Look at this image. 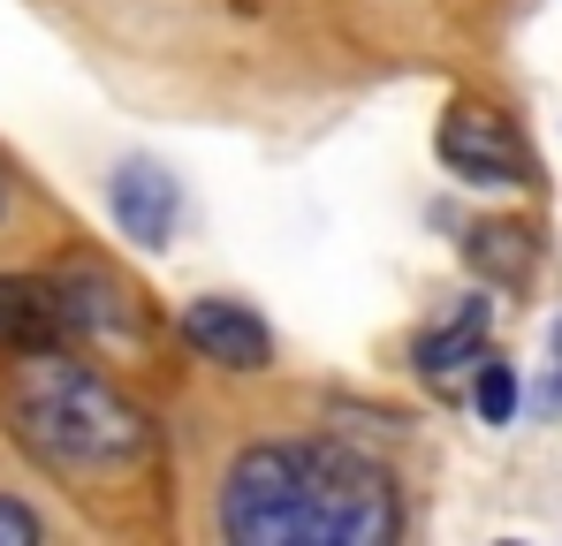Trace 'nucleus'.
<instances>
[{
  "mask_svg": "<svg viewBox=\"0 0 562 546\" xmlns=\"http://www.w3.org/2000/svg\"><path fill=\"white\" fill-rule=\"evenodd\" d=\"M471 410L486 418V425H509L517 418V372L502 357H479V379H471Z\"/></svg>",
  "mask_w": 562,
  "mask_h": 546,
  "instance_id": "nucleus-9",
  "label": "nucleus"
},
{
  "mask_svg": "<svg viewBox=\"0 0 562 546\" xmlns=\"http://www.w3.org/2000/svg\"><path fill=\"white\" fill-rule=\"evenodd\" d=\"M176 220H183V190H176V175L160 160H122L114 168V228L137 251H168Z\"/></svg>",
  "mask_w": 562,
  "mask_h": 546,
  "instance_id": "nucleus-5",
  "label": "nucleus"
},
{
  "mask_svg": "<svg viewBox=\"0 0 562 546\" xmlns=\"http://www.w3.org/2000/svg\"><path fill=\"white\" fill-rule=\"evenodd\" d=\"M441 168L471 190H532V145L525 129L502 114V106H479V99H457L441 114Z\"/></svg>",
  "mask_w": 562,
  "mask_h": 546,
  "instance_id": "nucleus-3",
  "label": "nucleus"
},
{
  "mask_svg": "<svg viewBox=\"0 0 562 546\" xmlns=\"http://www.w3.org/2000/svg\"><path fill=\"white\" fill-rule=\"evenodd\" d=\"M0 418L38 470L85 493L130 486L153 463V418L99 364L69 357V342L0 357Z\"/></svg>",
  "mask_w": 562,
  "mask_h": 546,
  "instance_id": "nucleus-2",
  "label": "nucleus"
},
{
  "mask_svg": "<svg viewBox=\"0 0 562 546\" xmlns=\"http://www.w3.org/2000/svg\"><path fill=\"white\" fill-rule=\"evenodd\" d=\"M0 213H8V175H0Z\"/></svg>",
  "mask_w": 562,
  "mask_h": 546,
  "instance_id": "nucleus-11",
  "label": "nucleus"
},
{
  "mask_svg": "<svg viewBox=\"0 0 562 546\" xmlns=\"http://www.w3.org/2000/svg\"><path fill=\"white\" fill-rule=\"evenodd\" d=\"M183 342L221 372H267L274 364V334L251 304L236 296H190L183 304Z\"/></svg>",
  "mask_w": 562,
  "mask_h": 546,
  "instance_id": "nucleus-4",
  "label": "nucleus"
},
{
  "mask_svg": "<svg viewBox=\"0 0 562 546\" xmlns=\"http://www.w3.org/2000/svg\"><path fill=\"white\" fill-rule=\"evenodd\" d=\"M486 319H494V311H486V296H464L441 327H426V334H418V350H411L418 372H426V379H457L464 364H479V357H486Z\"/></svg>",
  "mask_w": 562,
  "mask_h": 546,
  "instance_id": "nucleus-8",
  "label": "nucleus"
},
{
  "mask_svg": "<svg viewBox=\"0 0 562 546\" xmlns=\"http://www.w3.org/2000/svg\"><path fill=\"white\" fill-rule=\"evenodd\" d=\"M54 342H77L69 311H61V288L46 273H0V357L54 350Z\"/></svg>",
  "mask_w": 562,
  "mask_h": 546,
  "instance_id": "nucleus-6",
  "label": "nucleus"
},
{
  "mask_svg": "<svg viewBox=\"0 0 562 546\" xmlns=\"http://www.w3.org/2000/svg\"><path fill=\"white\" fill-rule=\"evenodd\" d=\"M54 288H61V311H69V334H106V342H137L145 334V311H137V296L130 288H114V273L99 266H69L54 273Z\"/></svg>",
  "mask_w": 562,
  "mask_h": 546,
  "instance_id": "nucleus-7",
  "label": "nucleus"
},
{
  "mask_svg": "<svg viewBox=\"0 0 562 546\" xmlns=\"http://www.w3.org/2000/svg\"><path fill=\"white\" fill-rule=\"evenodd\" d=\"M38 539H46L38 509H23V501H8V493H0V546H38Z\"/></svg>",
  "mask_w": 562,
  "mask_h": 546,
  "instance_id": "nucleus-10",
  "label": "nucleus"
},
{
  "mask_svg": "<svg viewBox=\"0 0 562 546\" xmlns=\"http://www.w3.org/2000/svg\"><path fill=\"white\" fill-rule=\"evenodd\" d=\"M403 532V501L373 455L342 441H259L221 478L228 546H380Z\"/></svg>",
  "mask_w": 562,
  "mask_h": 546,
  "instance_id": "nucleus-1",
  "label": "nucleus"
}]
</instances>
